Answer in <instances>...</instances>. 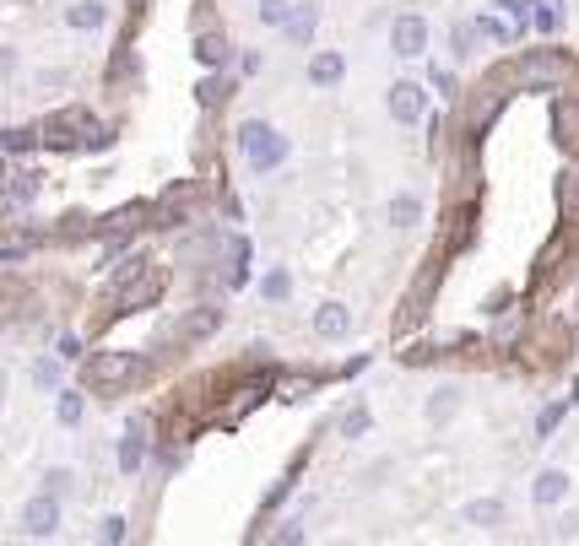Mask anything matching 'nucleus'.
I'll list each match as a JSON object with an SVG mask.
<instances>
[{"label": "nucleus", "instance_id": "obj_1", "mask_svg": "<svg viewBox=\"0 0 579 546\" xmlns=\"http://www.w3.org/2000/svg\"><path fill=\"white\" fill-rule=\"evenodd\" d=\"M109 135H103V124L92 119V114H82V108H66V114H49L44 124H38V147H54V152H76V147H103Z\"/></svg>", "mask_w": 579, "mask_h": 546}, {"label": "nucleus", "instance_id": "obj_2", "mask_svg": "<svg viewBox=\"0 0 579 546\" xmlns=\"http://www.w3.org/2000/svg\"><path fill=\"white\" fill-rule=\"evenodd\" d=\"M163 265H152V260H141L136 270H125L119 277V293H114V314H136V309H147V303H157L163 298Z\"/></svg>", "mask_w": 579, "mask_h": 546}, {"label": "nucleus", "instance_id": "obj_3", "mask_svg": "<svg viewBox=\"0 0 579 546\" xmlns=\"http://www.w3.org/2000/svg\"><path fill=\"white\" fill-rule=\"evenodd\" d=\"M563 76H568V60H563V54H552V49L526 54V60L509 71V82H520V87H558Z\"/></svg>", "mask_w": 579, "mask_h": 546}, {"label": "nucleus", "instance_id": "obj_4", "mask_svg": "<svg viewBox=\"0 0 579 546\" xmlns=\"http://www.w3.org/2000/svg\"><path fill=\"white\" fill-rule=\"evenodd\" d=\"M87 379H92L98 389H119V384L141 379V357H136V352H98V357L87 363Z\"/></svg>", "mask_w": 579, "mask_h": 546}, {"label": "nucleus", "instance_id": "obj_5", "mask_svg": "<svg viewBox=\"0 0 579 546\" xmlns=\"http://www.w3.org/2000/svg\"><path fill=\"white\" fill-rule=\"evenodd\" d=\"M189 212H196V184L184 179V184H173V189L157 200V206H152V222H157V228H179Z\"/></svg>", "mask_w": 579, "mask_h": 546}, {"label": "nucleus", "instance_id": "obj_6", "mask_svg": "<svg viewBox=\"0 0 579 546\" xmlns=\"http://www.w3.org/2000/svg\"><path fill=\"white\" fill-rule=\"evenodd\" d=\"M390 49H396L401 60H417V54L428 49V22H422V17H396V28H390Z\"/></svg>", "mask_w": 579, "mask_h": 546}, {"label": "nucleus", "instance_id": "obj_7", "mask_svg": "<svg viewBox=\"0 0 579 546\" xmlns=\"http://www.w3.org/2000/svg\"><path fill=\"white\" fill-rule=\"evenodd\" d=\"M54 525H60V503H54V493L33 498V503L22 509V530H28V535H54Z\"/></svg>", "mask_w": 579, "mask_h": 546}, {"label": "nucleus", "instance_id": "obj_8", "mask_svg": "<svg viewBox=\"0 0 579 546\" xmlns=\"http://www.w3.org/2000/svg\"><path fill=\"white\" fill-rule=\"evenodd\" d=\"M433 287H438V265H428L422 277H417V287L406 293V309H401V330H406V325H417V319L428 314V298H433Z\"/></svg>", "mask_w": 579, "mask_h": 546}, {"label": "nucleus", "instance_id": "obj_9", "mask_svg": "<svg viewBox=\"0 0 579 546\" xmlns=\"http://www.w3.org/2000/svg\"><path fill=\"white\" fill-rule=\"evenodd\" d=\"M422 103H428V98H422L417 82H396V87H390V114H396L401 124H417V119H422Z\"/></svg>", "mask_w": 579, "mask_h": 546}, {"label": "nucleus", "instance_id": "obj_10", "mask_svg": "<svg viewBox=\"0 0 579 546\" xmlns=\"http://www.w3.org/2000/svg\"><path fill=\"white\" fill-rule=\"evenodd\" d=\"M552 130H558V147H579V98H558L552 103Z\"/></svg>", "mask_w": 579, "mask_h": 546}, {"label": "nucleus", "instance_id": "obj_11", "mask_svg": "<svg viewBox=\"0 0 579 546\" xmlns=\"http://www.w3.org/2000/svg\"><path fill=\"white\" fill-rule=\"evenodd\" d=\"M314 330L326 335V341H342V335L352 330V314H347V303H319V314H314Z\"/></svg>", "mask_w": 579, "mask_h": 546}, {"label": "nucleus", "instance_id": "obj_12", "mask_svg": "<svg viewBox=\"0 0 579 546\" xmlns=\"http://www.w3.org/2000/svg\"><path fill=\"white\" fill-rule=\"evenodd\" d=\"M531 498L542 503V509H552V503H563L568 498V470H542L536 482H531Z\"/></svg>", "mask_w": 579, "mask_h": 546}, {"label": "nucleus", "instance_id": "obj_13", "mask_svg": "<svg viewBox=\"0 0 579 546\" xmlns=\"http://www.w3.org/2000/svg\"><path fill=\"white\" fill-rule=\"evenodd\" d=\"M342 76H347V60H342V54L326 49V54H314V60H309V82H314V87H336Z\"/></svg>", "mask_w": 579, "mask_h": 546}, {"label": "nucleus", "instance_id": "obj_14", "mask_svg": "<svg viewBox=\"0 0 579 546\" xmlns=\"http://www.w3.org/2000/svg\"><path fill=\"white\" fill-rule=\"evenodd\" d=\"M66 22H71V28H82V33H92V28H103V22H109V6H103V0H76V6L66 12Z\"/></svg>", "mask_w": 579, "mask_h": 546}, {"label": "nucleus", "instance_id": "obj_15", "mask_svg": "<svg viewBox=\"0 0 579 546\" xmlns=\"http://www.w3.org/2000/svg\"><path fill=\"white\" fill-rule=\"evenodd\" d=\"M141 460H147V438H141V428H131V433H125V444H119V470L136 476Z\"/></svg>", "mask_w": 579, "mask_h": 546}, {"label": "nucleus", "instance_id": "obj_16", "mask_svg": "<svg viewBox=\"0 0 579 546\" xmlns=\"http://www.w3.org/2000/svg\"><path fill=\"white\" fill-rule=\"evenodd\" d=\"M503 519V503L498 498H477V503H466V525H477V530H493Z\"/></svg>", "mask_w": 579, "mask_h": 546}, {"label": "nucleus", "instance_id": "obj_17", "mask_svg": "<svg viewBox=\"0 0 579 546\" xmlns=\"http://www.w3.org/2000/svg\"><path fill=\"white\" fill-rule=\"evenodd\" d=\"M282 157H287V141H282V135H271L266 147H254V152H249V168H254V173H266V168H277Z\"/></svg>", "mask_w": 579, "mask_h": 546}, {"label": "nucleus", "instance_id": "obj_18", "mask_svg": "<svg viewBox=\"0 0 579 546\" xmlns=\"http://www.w3.org/2000/svg\"><path fill=\"white\" fill-rule=\"evenodd\" d=\"M196 60H201V65H222V60H228V38H222V33H201V38H196Z\"/></svg>", "mask_w": 579, "mask_h": 546}, {"label": "nucleus", "instance_id": "obj_19", "mask_svg": "<svg viewBox=\"0 0 579 546\" xmlns=\"http://www.w3.org/2000/svg\"><path fill=\"white\" fill-rule=\"evenodd\" d=\"M417 217H422L417 195H396V200H390V228H412Z\"/></svg>", "mask_w": 579, "mask_h": 546}, {"label": "nucleus", "instance_id": "obj_20", "mask_svg": "<svg viewBox=\"0 0 579 546\" xmlns=\"http://www.w3.org/2000/svg\"><path fill=\"white\" fill-rule=\"evenodd\" d=\"M461 405V395L455 389H433V400H428V422H449V412Z\"/></svg>", "mask_w": 579, "mask_h": 546}, {"label": "nucleus", "instance_id": "obj_21", "mask_svg": "<svg viewBox=\"0 0 579 546\" xmlns=\"http://www.w3.org/2000/svg\"><path fill=\"white\" fill-rule=\"evenodd\" d=\"M38 130H0V152H33Z\"/></svg>", "mask_w": 579, "mask_h": 546}, {"label": "nucleus", "instance_id": "obj_22", "mask_svg": "<svg viewBox=\"0 0 579 546\" xmlns=\"http://www.w3.org/2000/svg\"><path fill=\"white\" fill-rule=\"evenodd\" d=\"M374 428V417H368V405H352V412L342 417V438H363Z\"/></svg>", "mask_w": 579, "mask_h": 546}, {"label": "nucleus", "instance_id": "obj_23", "mask_svg": "<svg viewBox=\"0 0 579 546\" xmlns=\"http://www.w3.org/2000/svg\"><path fill=\"white\" fill-rule=\"evenodd\" d=\"M222 98H228V82H222V76H206V82L196 87V103H201V108H217Z\"/></svg>", "mask_w": 579, "mask_h": 546}, {"label": "nucleus", "instance_id": "obj_24", "mask_svg": "<svg viewBox=\"0 0 579 546\" xmlns=\"http://www.w3.org/2000/svg\"><path fill=\"white\" fill-rule=\"evenodd\" d=\"M228 282H233V287H244V282H249V244H244V238L233 244V265H228Z\"/></svg>", "mask_w": 579, "mask_h": 546}, {"label": "nucleus", "instance_id": "obj_25", "mask_svg": "<svg viewBox=\"0 0 579 546\" xmlns=\"http://www.w3.org/2000/svg\"><path fill=\"white\" fill-rule=\"evenodd\" d=\"M558 206H563V212L579 206V168H568V173L558 179Z\"/></svg>", "mask_w": 579, "mask_h": 546}, {"label": "nucleus", "instance_id": "obj_26", "mask_svg": "<svg viewBox=\"0 0 579 546\" xmlns=\"http://www.w3.org/2000/svg\"><path fill=\"white\" fill-rule=\"evenodd\" d=\"M33 384H38V389H54V384H60V357H38V363H33Z\"/></svg>", "mask_w": 579, "mask_h": 546}, {"label": "nucleus", "instance_id": "obj_27", "mask_svg": "<svg viewBox=\"0 0 579 546\" xmlns=\"http://www.w3.org/2000/svg\"><path fill=\"white\" fill-rule=\"evenodd\" d=\"M261 293H266L271 303H282V298L293 293V277H287V270H271V277H266V287H261Z\"/></svg>", "mask_w": 579, "mask_h": 546}, {"label": "nucleus", "instance_id": "obj_28", "mask_svg": "<svg viewBox=\"0 0 579 546\" xmlns=\"http://www.w3.org/2000/svg\"><path fill=\"white\" fill-rule=\"evenodd\" d=\"M261 22L266 28H282L287 22V0H261Z\"/></svg>", "mask_w": 579, "mask_h": 546}, {"label": "nucleus", "instance_id": "obj_29", "mask_svg": "<svg viewBox=\"0 0 579 546\" xmlns=\"http://www.w3.org/2000/svg\"><path fill=\"white\" fill-rule=\"evenodd\" d=\"M60 422H66V428L82 422V395H60Z\"/></svg>", "mask_w": 579, "mask_h": 546}, {"label": "nucleus", "instance_id": "obj_30", "mask_svg": "<svg viewBox=\"0 0 579 546\" xmlns=\"http://www.w3.org/2000/svg\"><path fill=\"white\" fill-rule=\"evenodd\" d=\"M184 330H189V335H212V330H217V314H212V309H206V314H189Z\"/></svg>", "mask_w": 579, "mask_h": 546}, {"label": "nucleus", "instance_id": "obj_31", "mask_svg": "<svg viewBox=\"0 0 579 546\" xmlns=\"http://www.w3.org/2000/svg\"><path fill=\"white\" fill-rule=\"evenodd\" d=\"M449 38H455V54H471V44H477V22H461Z\"/></svg>", "mask_w": 579, "mask_h": 546}, {"label": "nucleus", "instance_id": "obj_32", "mask_svg": "<svg viewBox=\"0 0 579 546\" xmlns=\"http://www.w3.org/2000/svg\"><path fill=\"white\" fill-rule=\"evenodd\" d=\"M309 389H314V379H309V373H298V379H282V395H287V400H303Z\"/></svg>", "mask_w": 579, "mask_h": 546}, {"label": "nucleus", "instance_id": "obj_33", "mask_svg": "<svg viewBox=\"0 0 579 546\" xmlns=\"http://www.w3.org/2000/svg\"><path fill=\"white\" fill-rule=\"evenodd\" d=\"M309 28H314V6H303V12L293 17V28H287V33H293V38L303 44V38H309Z\"/></svg>", "mask_w": 579, "mask_h": 546}, {"label": "nucleus", "instance_id": "obj_34", "mask_svg": "<svg viewBox=\"0 0 579 546\" xmlns=\"http://www.w3.org/2000/svg\"><path fill=\"white\" fill-rule=\"evenodd\" d=\"M563 412H568V405H547V412L536 417V433H552V428L563 422Z\"/></svg>", "mask_w": 579, "mask_h": 546}, {"label": "nucleus", "instance_id": "obj_35", "mask_svg": "<svg viewBox=\"0 0 579 546\" xmlns=\"http://www.w3.org/2000/svg\"><path fill=\"white\" fill-rule=\"evenodd\" d=\"M12 195H17V200H33V195H38V173H22V179L12 184Z\"/></svg>", "mask_w": 579, "mask_h": 546}, {"label": "nucleus", "instance_id": "obj_36", "mask_svg": "<svg viewBox=\"0 0 579 546\" xmlns=\"http://www.w3.org/2000/svg\"><path fill=\"white\" fill-rule=\"evenodd\" d=\"M98 541H125V519H119V514H109V519H103V530H98Z\"/></svg>", "mask_w": 579, "mask_h": 546}, {"label": "nucleus", "instance_id": "obj_37", "mask_svg": "<svg viewBox=\"0 0 579 546\" xmlns=\"http://www.w3.org/2000/svg\"><path fill=\"white\" fill-rule=\"evenodd\" d=\"M433 357H438L433 347H412V352H401V363H406V368H412V363H433Z\"/></svg>", "mask_w": 579, "mask_h": 546}, {"label": "nucleus", "instance_id": "obj_38", "mask_svg": "<svg viewBox=\"0 0 579 546\" xmlns=\"http://www.w3.org/2000/svg\"><path fill=\"white\" fill-rule=\"evenodd\" d=\"M44 487H49V493H60V487H71V470H49V476H44Z\"/></svg>", "mask_w": 579, "mask_h": 546}, {"label": "nucleus", "instance_id": "obj_39", "mask_svg": "<svg viewBox=\"0 0 579 546\" xmlns=\"http://www.w3.org/2000/svg\"><path fill=\"white\" fill-rule=\"evenodd\" d=\"M536 28H542V33H552V28H558V12H552V6H542V12H536Z\"/></svg>", "mask_w": 579, "mask_h": 546}, {"label": "nucleus", "instance_id": "obj_40", "mask_svg": "<svg viewBox=\"0 0 579 546\" xmlns=\"http://www.w3.org/2000/svg\"><path fill=\"white\" fill-rule=\"evenodd\" d=\"M0 212H6V200H0Z\"/></svg>", "mask_w": 579, "mask_h": 546}]
</instances>
